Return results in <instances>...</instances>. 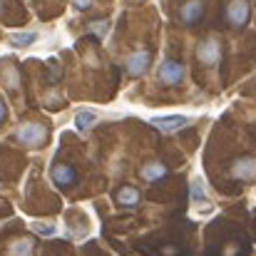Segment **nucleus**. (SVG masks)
<instances>
[{
	"instance_id": "nucleus-15",
	"label": "nucleus",
	"mask_w": 256,
	"mask_h": 256,
	"mask_svg": "<svg viewBox=\"0 0 256 256\" xmlns=\"http://www.w3.org/2000/svg\"><path fill=\"white\" fill-rule=\"evenodd\" d=\"M192 199H196V202H199V199H204V186H202V182H199V179H194V182H192Z\"/></svg>"
},
{
	"instance_id": "nucleus-10",
	"label": "nucleus",
	"mask_w": 256,
	"mask_h": 256,
	"mask_svg": "<svg viewBox=\"0 0 256 256\" xmlns=\"http://www.w3.org/2000/svg\"><path fill=\"white\" fill-rule=\"evenodd\" d=\"M167 174H170V170H167L162 162H150V164L142 167V176H144L147 182H162Z\"/></svg>"
},
{
	"instance_id": "nucleus-5",
	"label": "nucleus",
	"mask_w": 256,
	"mask_h": 256,
	"mask_svg": "<svg viewBox=\"0 0 256 256\" xmlns=\"http://www.w3.org/2000/svg\"><path fill=\"white\" fill-rule=\"evenodd\" d=\"M204 12H206V0H186L179 10V20L184 25H196L202 22Z\"/></svg>"
},
{
	"instance_id": "nucleus-8",
	"label": "nucleus",
	"mask_w": 256,
	"mask_h": 256,
	"mask_svg": "<svg viewBox=\"0 0 256 256\" xmlns=\"http://www.w3.org/2000/svg\"><path fill=\"white\" fill-rule=\"evenodd\" d=\"M232 174L242 182H252L256 176V157H239L232 167Z\"/></svg>"
},
{
	"instance_id": "nucleus-3",
	"label": "nucleus",
	"mask_w": 256,
	"mask_h": 256,
	"mask_svg": "<svg viewBox=\"0 0 256 256\" xmlns=\"http://www.w3.org/2000/svg\"><path fill=\"white\" fill-rule=\"evenodd\" d=\"M249 18H252V5L249 0H232L229 8H226V20L232 28H246L249 25Z\"/></svg>"
},
{
	"instance_id": "nucleus-13",
	"label": "nucleus",
	"mask_w": 256,
	"mask_h": 256,
	"mask_svg": "<svg viewBox=\"0 0 256 256\" xmlns=\"http://www.w3.org/2000/svg\"><path fill=\"white\" fill-rule=\"evenodd\" d=\"M10 42H12V48H30L38 42V35L35 32H15Z\"/></svg>"
},
{
	"instance_id": "nucleus-11",
	"label": "nucleus",
	"mask_w": 256,
	"mask_h": 256,
	"mask_svg": "<svg viewBox=\"0 0 256 256\" xmlns=\"http://www.w3.org/2000/svg\"><path fill=\"white\" fill-rule=\"evenodd\" d=\"M117 204L120 206H137L140 204V192L134 186H122L117 192Z\"/></svg>"
},
{
	"instance_id": "nucleus-16",
	"label": "nucleus",
	"mask_w": 256,
	"mask_h": 256,
	"mask_svg": "<svg viewBox=\"0 0 256 256\" xmlns=\"http://www.w3.org/2000/svg\"><path fill=\"white\" fill-rule=\"evenodd\" d=\"M32 229H35L38 234H45V236H52V234H55V226H52V224H40V222H38V224H32Z\"/></svg>"
},
{
	"instance_id": "nucleus-2",
	"label": "nucleus",
	"mask_w": 256,
	"mask_h": 256,
	"mask_svg": "<svg viewBox=\"0 0 256 256\" xmlns=\"http://www.w3.org/2000/svg\"><path fill=\"white\" fill-rule=\"evenodd\" d=\"M184 75H186V68H184V62H179V60H164L162 65H160V72H157V78H160V82L164 87H176L182 85V80H184Z\"/></svg>"
},
{
	"instance_id": "nucleus-18",
	"label": "nucleus",
	"mask_w": 256,
	"mask_h": 256,
	"mask_svg": "<svg viewBox=\"0 0 256 256\" xmlns=\"http://www.w3.org/2000/svg\"><path fill=\"white\" fill-rule=\"evenodd\" d=\"M5 117H8V107H5V102L0 100V122H2Z\"/></svg>"
},
{
	"instance_id": "nucleus-17",
	"label": "nucleus",
	"mask_w": 256,
	"mask_h": 256,
	"mask_svg": "<svg viewBox=\"0 0 256 256\" xmlns=\"http://www.w3.org/2000/svg\"><path fill=\"white\" fill-rule=\"evenodd\" d=\"M72 2H75V8H78V10H87V8L92 5V0H72Z\"/></svg>"
},
{
	"instance_id": "nucleus-12",
	"label": "nucleus",
	"mask_w": 256,
	"mask_h": 256,
	"mask_svg": "<svg viewBox=\"0 0 256 256\" xmlns=\"http://www.w3.org/2000/svg\"><path fill=\"white\" fill-rule=\"evenodd\" d=\"M94 122H97V114H94L92 110H80L78 117H75V127H78L80 132H87L90 127H94Z\"/></svg>"
},
{
	"instance_id": "nucleus-6",
	"label": "nucleus",
	"mask_w": 256,
	"mask_h": 256,
	"mask_svg": "<svg viewBox=\"0 0 256 256\" xmlns=\"http://www.w3.org/2000/svg\"><path fill=\"white\" fill-rule=\"evenodd\" d=\"M150 62H152V55H150L147 50H140V52L130 55V58H127V75H132V78L144 75L147 68H150Z\"/></svg>"
},
{
	"instance_id": "nucleus-9",
	"label": "nucleus",
	"mask_w": 256,
	"mask_h": 256,
	"mask_svg": "<svg viewBox=\"0 0 256 256\" xmlns=\"http://www.w3.org/2000/svg\"><path fill=\"white\" fill-rule=\"evenodd\" d=\"M52 182L60 189H68V186H72L78 182V172H75V167H70V164H55L52 167Z\"/></svg>"
},
{
	"instance_id": "nucleus-14",
	"label": "nucleus",
	"mask_w": 256,
	"mask_h": 256,
	"mask_svg": "<svg viewBox=\"0 0 256 256\" xmlns=\"http://www.w3.org/2000/svg\"><path fill=\"white\" fill-rule=\"evenodd\" d=\"M10 256H32V244H30L28 239H25V242H18V244H12Z\"/></svg>"
},
{
	"instance_id": "nucleus-7",
	"label": "nucleus",
	"mask_w": 256,
	"mask_h": 256,
	"mask_svg": "<svg viewBox=\"0 0 256 256\" xmlns=\"http://www.w3.org/2000/svg\"><path fill=\"white\" fill-rule=\"evenodd\" d=\"M152 124H154L157 130H162V132H176V130H182V127H186V124H189V117H184V114L152 117Z\"/></svg>"
},
{
	"instance_id": "nucleus-4",
	"label": "nucleus",
	"mask_w": 256,
	"mask_h": 256,
	"mask_svg": "<svg viewBox=\"0 0 256 256\" xmlns=\"http://www.w3.org/2000/svg\"><path fill=\"white\" fill-rule=\"evenodd\" d=\"M196 58H199V62L206 65V68L216 65L219 58H222V42H219L216 38H204V40L199 42V48H196Z\"/></svg>"
},
{
	"instance_id": "nucleus-1",
	"label": "nucleus",
	"mask_w": 256,
	"mask_h": 256,
	"mask_svg": "<svg viewBox=\"0 0 256 256\" xmlns=\"http://www.w3.org/2000/svg\"><path fill=\"white\" fill-rule=\"evenodd\" d=\"M15 137H18V142H22L25 147H40V144H45V140H48V130H45L42 124H38V122H25V124L18 127Z\"/></svg>"
}]
</instances>
